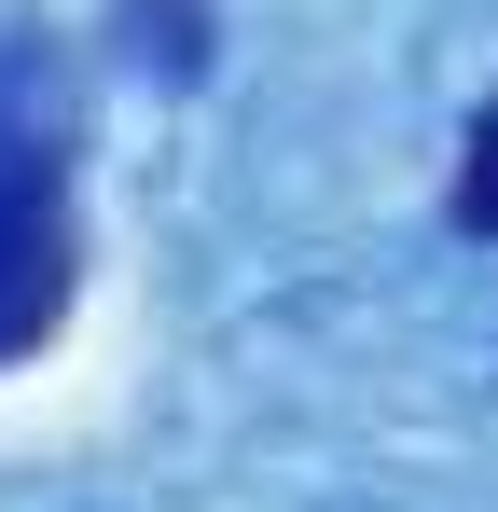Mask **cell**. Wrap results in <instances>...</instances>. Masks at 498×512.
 Returning <instances> with one entry per match:
<instances>
[{
  "label": "cell",
  "instance_id": "6da1fadb",
  "mask_svg": "<svg viewBox=\"0 0 498 512\" xmlns=\"http://www.w3.org/2000/svg\"><path fill=\"white\" fill-rule=\"evenodd\" d=\"M56 291H70V236H56V180L28 153H0V346L56 333Z\"/></svg>",
  "mask_w": 498,
  "mask_h": 512
},
{
  "label": "cell",
  "instance_id": "7a4b0ae2",
  "mask_svg": "<svg viewBox=\"0 0 498 512\" xmlns=\"http://www.w3.org/2000/svg\"><path fill=\"white\" fill-rule=\"evenodd\" d=\"M457 222L498 236V97H485V125H471V153H457Z\"/></svg>",
  "mask_w": 498,
  "mask_h": 512
}]
</instances>
